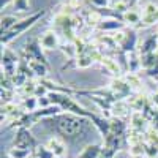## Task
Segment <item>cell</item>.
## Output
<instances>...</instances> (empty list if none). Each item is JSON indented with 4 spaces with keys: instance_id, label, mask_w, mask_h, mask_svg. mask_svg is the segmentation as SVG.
Listing matches in <instances>:
<instances>
[{
    "instance_id": "6da1fadb",
    "label": "cell",
    "mask_w": 158,
    "mask_h": 158,
    "mask_svg": "<svg viewBox=\"0 0 158 158\" xmlns=\"http://www.w3.org/2000/svg\"><path fill=\"white\" fill-rule=\"evenodd\" d=\"M84 123H85V117L76 115L71 112H60L57 115L48 117L43 120V125L49 131L63 138H76L77 135H81L84 130Z\"/></svg>"
},
{
    "instance_id": "7a4b0ae2",
    "label": "cell",
    "mask_w": 158,
    "mask_h": 158,
    "mask_svg": "<svg viewBox=\"0 0 158 158\" xmlns=\"http://www.w3.org/2000/svg\"><path fill=\"white\" fill-rule=\"evenodd\" d=\"M46 15V10H40V11H35V13H30V15L27 18H22L15 27L10 29L8 32L2 33V36H0V41H2V46H6L10 44L13 40H16L18 36H21L24 32H27L29 29H32L33 25L41 19L43 16Z\"/></svg>"
},
{
    "instance_id": "3957f363",
    "label": "cell",
    "mask_w": 158,
    "mask_h": 158,
    "mask_svg": "<svg viewBox=\"0 0 158 158\" xmlns=\"http://www.w3.org/2000/svg\"><path fill=\"white\" fill-rule=\"evenodd\" d=\"M48 98L51 100V104L59 106L63 112H71V114L81 115V117H85V118L90 115V111H87L79 103H76L74 98L70 94H62V92H49Z\"/></svg>"
},
{
    "instance_id": "277c9868",
    "label": "cell",
    "mask_w": 158,
    "mask_h": 158,
    "mask_svg": "<svg viewBox=\"0 0 158 158\" xmlns=\"http://www.w3.org/2000/svg\"><path fill=\"white\" fill-rule=\"evenodd\" d=\"M38 146V141L35 139V136L32 135L30 128H18L15 139H13V147H21V149H27V150H35Z\"/></svg>"
},
{
    "instance_id": "5b68a950",
    "label": "cell",
    "mask_w": 158,
    "mask_h": 158,
    "mask_svg": "<svg viewBox=\"0 0 158 158\" xmlns=\"http://www.w3.org/2000/svg\"><path fill=\"white\" fill-rule=\"evenodd\" d=\"M43 51L44 49L41 48V44H40V38H30L29 41L25 43L24 54H25V57H27V60H38V62H41V63H44V65L49 67Z\"/></svg>"
},
{
    "instance_id": "8992f818",
    "label": "cell",
    "mask_w": 158,
    "mask_h": 158,
    "mask_svg": "<svg viewBox=\"0 0 158 158\" xmlns=\"http://www.w3.org/2000/svg\"><path fill=\"white\" fill-rule=\"evenodd\" d=\"M118 46H120L122 51L127 52V54L136 51V46H138V35H136V30H135V29H130V30H127L125 33H120V38H118Z\"/></svg>"
},
{
    "instance_id": "52a82bcc",
    "label": "cell",
    "mask_w": 158,
    "mask_h": 158,
    "mask_svg": "<svg viewBox=\"0 0 158 158\" xmlns=\"http://www.w3.org/2000/svg\"><path fill=\"white\" fill-rule=\"evenodd\" d=\"M46 146L49 147V150L54 153L56 158H67V144L63 142V139L60 136H52L48 139Z\"/></svg>"
},
{
    "instance_id": "ba28073f",
    "label": "cell",
    "mask_w": 158,
    "mask_h": 158,
    "mask_svg": "<svg viewBox=\"0 0 158 158\" xmlns=\"http://www.w3.org/2000/svg\"><path fill=\"white\" fill-rule=\"evenodd\" d=\"M59 35L54 30H48L44 32L41 36H40V44L44 51H52V49H57L59 48Z\"/></svg>"
},
{
    "instance_id": "9c48e42d",
    "label": "cell",
    "mask_w": 158,
    "mask_h": 158,
    "mask_svg": "<svg viewBox=\"0 0 158 158\" xmlns=\"http://www.w3.org/2000/svg\"><path fill=\"white\" fill-rule=\"evenodd\" d=\"M156 52H158V35H150L141 43L139 54L149 56V54H156Z\"/></svg>"
},
{
    "instance_id": "30bf717a",
    "label": "cell",
    "mask_w": 158,
    "mask_h": 158,
    "mask_svg": "<svg viewBox=\"0 0 158 158\" xmlns=\"http://www.w3.org/2000/svg\"><path fill=\"white\" fill-rule=\"evenodd\" d=\"M103 146L101 144H87V146L76 155V158H101Z\"/></svg>"
},
{
    "instance_id": "8fae6325",
    "label": "cell",
    "mask_w": 158,
    "mask_h": 158,
    "mask_svg": "<svg viewBox=\"0 0 158 158\" xmlns=\"http://www.w3.org/2000/svg\"><path fill=\"white\" fill-rule=\"evenodd\" d=\"M123 21L120 19H101L100 24H98V29L100 30H120L123 29Z\"/></svg>"
},
{
    "instance_id": "7c38bea8",
    "label": "cell",
    "mask_w": 158,
    "mask_h": 158,
    "mask_svg": "<svg viewBox=\"0 0 158 158\" xmlns=\"http://www.w3.org/2000/svg\"><path fill=\"white\" fill-rule=\"evenodd\" d=\"M27 63H29L30 71H32L35 76L44 77V76L48 74V70H49L48 65H44V63H41V62H38V60H27Z\"/></svg>"
},
{
    "instance_id": "4fadbf2b",
    "label": "cell",
    "mask_w": 158,
    "mask_h": 158,
    "mask_svg": "<svg viewBox=\"0 0 158 158\" xmlns=\"http://www.w3.org/2000/svg\"><path fill=\"white\" fill-rule=\"evenodd\" d=\"M19 21L21 19L16 15H5V16H2V21H0V32H2V33L8 32L10 29L15 27Z\"/></svg>"
},
{
    "instance_id": "5bb4252c",
    "label": "cell",
    "mask_w": 158,
    "mask_h": 158,
    "mask_svg": "<svg viewBox=\"0 0 158 158\" xmlns=\"http://www.w3.org/2000/svg\"><path fill=\"white\" fill-rule=\"evenodd\" d=\"M128 68L130 73H136L139 68H142V63H141V54L136 51L130 52L128 54Z\"/></svg>"
},
{
    "instance_id": "9a60e30c",
    "label": "cell",
    "mask_w": 158,
    "mask_h": 158,
    "mask_svg": "<svg viewBox=\"0 0 158 158\" xmlns=\"http://www.w3.org/2000/svg\"><path fill=\"white\" fill-rule=\"evenodd\" d=\"M122 21H123V24L135 25V24H138V22L142 21V15H141V13H138V11H135V10H127L123 15H122Z\"/></svg>"
},
{
    "instance_id": "2e32d148",
    "label": "cell",
    "mask_w": 158,
    "mask_h": 158,
    "mask_svg": "<svg viewBox=\"0 0 158 158\" xmlns=\"http://www.w3.org/2000/svg\"><path fill=\"white\" fill-rule=\"evenodd\" d=\"M6 155L10 158H30L33 155V152L27 150V149H21V147H11Z\"/></svg>"
},
{
    "instance_id": "e0dca14e",
    "label": "cell",
    "mask_w": 158,
    "mask_h": 158,
    "mask_svg": "<svg viewBox=\"0 0 158 158\" xmlns=\"http://www.w3.org/2000/svg\"><path fill=\"white\" fill-rule=\"evenodd\" d=\"M22 108L25 112H35L40 109L38 106V98L36 97H25L22 101Z\"/></svg>"
},
{
    "instance_id": "ac0fdd59",
    "label": "cell",
    "mask_w": 158,
    "mask_h": 158,
    "mask_svg": "<svg viewBox=\"0 0 158 158\" xmlns=\"http://www.w3.org/2000/svg\"><path fill=\"white\" fill-rule=\"evenodd\" d=\"M33 156L35 158H56L46 144H38L36 149L33 150Z\"/></svg>"
},
{
    "instance_id": "d6986e66",
    "label": "cell",
    "mask_w": 158,
    "mask_h": 158,
    "mask_svg": "<svg viewBox=\"0 0 158 158\" xmlns=\"http://www.w3.org/2000/svg\"><path fill=\"white\" fill-rule=\"evenodd\" d=\"M11 6L15 8V11H30L29 0H13Z\"/></svg>"
},
{
    "instance_id": "ffe728a7",
    "label": "cell",
    "mask_w": 158,
    "mask_h": 158,
    "mask_svg": "<svg viewBox=\"0 0 158 158\" xmlns=\"http://www.w3.org/2000/svg\"><path fill=\"white\" fill-rule=\"evenodd\" d=\"M90 5L92 6H95L98 10H103V8H108L109 3H111V0H89Z\"/></svg>"
},
{
    "instance_id": "44dd1931",
    "label": "cell",
    "mask_w": 158,
    "mask_h": 158,
    "mask_svg": "<svg viewBox=\"0 0 158 158\" xmlns=\"http://www.w3.org/2000/svg\"><path fill=\"white\" fill-rule=\"evenodd\" d=\"M8 5H13V0H0V8L5 10Z\"/></svg>"
},
{
    "instance_id": "7402d4cb",
    "label": "cell",
    "mask_w": 158,
    "mask_h": 158,
    "mask_svg": "<svg viewBox=\"0 0 158 158\" xmlns=\"http://www.w3.org/2000/svg\"><path fill=\"white\" fill-rule=\"evenodd\" d=\"M123 3L127 5L128 10H131V6H135V5L138 3V0H123Z\"/></svg>"
},
{
    "instance_id": "603a6c76",
    "label": "cell",
    "mask_w": 158,
    "mask_h": 158,
    "mask_svg": "<svg viewBox=\"0 0 158 158\" xmlns=\"http://www.w3.org/2000/svg\"><path fill=\"white\" fill-rule=\"evenodd\" d=\"M3 158H10V156H8V155H5V156H3Z\"/></svg>"
},
{
    "instance_id": "cb8c5ba5",
    "label": "cell",
    "mask_w": 158,
    "mask_h": 158,
    "mask_svg": "<svg viewBox=\"0 0 158 158\" xmlns=\"http://www.w3.org/2000/svg\"><path fill=\"white\" fill-rule=\"evenodd\" d=\"M117 2H123V0H117Z\"/></svg>"
},
{
    "instance_id": "d4e9b609",
    "label": "cell",
    "mask_w": 158,
    "mask_h": 158,
    "mask_svg": "<svg viewBox=\"0 0 158 158\" xmlns=\"http://www.w3.org/2000/svg\"><path fill=\"white\" fill-rule=\"evenodd\" d=\"M156 81H158V79H156Z\"/></svg>"
},
{
    "instance_id": "484cf974",
    "label": "cell",
    "mask_w": 158,
    "mask_h": 158,
    "mask_svg": "<svg viewBox=\"0 0 158 158\" xmlns=\"http://www.w3.org/2000/svg\"><path fill=\"white\" fill-rule=\"evenodd\" d=\"M156 35H158V33H156Z\"/></svg>"
}]
</instances>
